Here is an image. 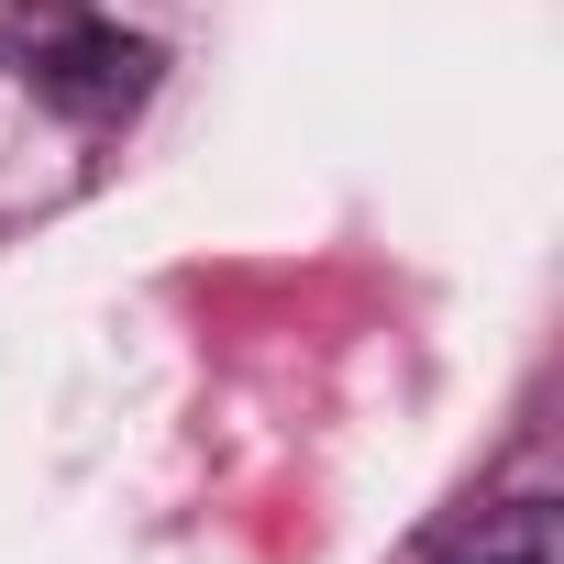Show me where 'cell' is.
Masks as SVG:
<instances>
[{"mask_svg":"<svg viewBox=\"0 0 564 564\" xmlns=\"http://www.w3.org/2000/svg\"><path fill=\"white\" fill-rule=\"evenodd\" d=\"M34 78H45L56 100H78V111H122V100H144L155 45H122V34H67V45H45V56H34Z\"/></svg>","mask_w":564,"mask_h":564,"instance_id":"1","label":"cell"},{"mask_svg":"<svg viewBox=\"0 0 564 564\" xmlns=\"http://www.w3.org/2000/svg\"><path fill=\"white\" fill-rule=\"evenodd\" d=\"M432 564H564V520H553V498H509V509H476L465 531H443Z\"/></svg>","mask_w":564,"mask_h":564,"instance_id":"2","label":"cell"}]
</instances>
